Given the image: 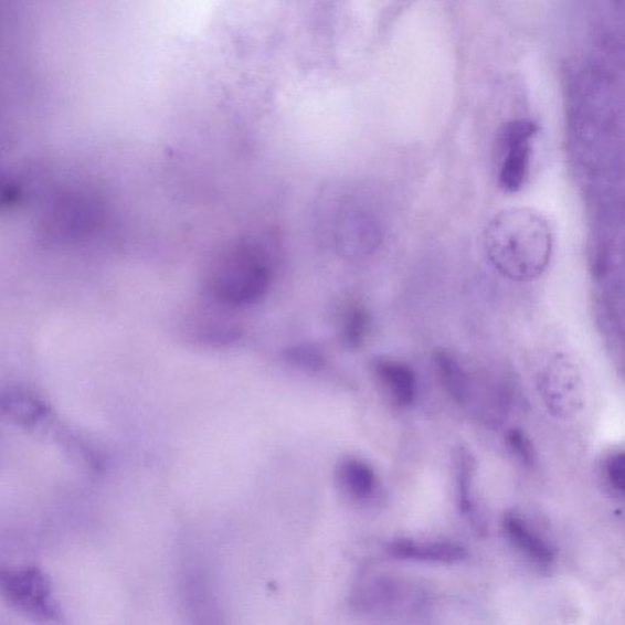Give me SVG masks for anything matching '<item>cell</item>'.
Returning <instances> with one entry per match:
<instances>
[{"label":"cell","instance_id":"1","mask_svg":"<svg viewBox=\"0 0 625 625\" xmlns=\"http://www.w3.org/2000/svg\"><path fill=\"white\" fill-rule=\"evenodd\" d=\"M486 257L508 280L527 283L547 272L553 236L545 218L529 208H509L490 219L484 231Z\"/></svg>","mask_w":625,"mask_h":625},{"label":"cell","instance_id":"2","mask_svg":"<svg viewBox=\"0 0 625 625\" xmlns=\"http://www.w3.org/2000/svg\"><path fill=\"white\" fill-rule=\"evenodd\" d=\"M273 282L272 252L256 239H245L220 251L208 269L205 287L216 304L245 308L258 304Z\"/></svg>","mask_w":625,"mask_h":625},{"label":"cell","instance_id":"3","mask_svg":"<svg viewBox=\"0 0 625 625\" xmlns=\"http://www.w3.org/2000/svg\"><path fill=\"white\" fill-rule=\"evenodd\" d=\"M0 597L25 615L41 619L60 617L47 575L36 566H4L0 569Z\"/></svg>","mask_w":625,"mask_h":625},{"label":"cell","instance_id":"4","mask_svg":"<svg viewBox=\"0 0 625 625\" xmlns=\"http://www.w3.org/2000/svg\"><path fill=\"white\" fill-rule=\"evenodd\" d=\"M537 134L538 126L528 120H515L502 127L497 145L502 158L499 183L505 192L523 189L530 168L531 142Z\"/></svg>","mask_w":625,"mask_h":625},{"label":"cell","instance_id":"5","mask_svg":"<svg viewBox=\"0 0 625 625\" xmlns=\"http://www.w3.org/2000/svg\"><path fill=\"white\" fill-rule=\"evenodd\" d=\"M388 553L396 560L457 563L467 558V550L453 541L415 542L407 539L393 540L388 543Z\"/></svg>","mask_w":625,"mask_h":625},{"label":"cell","instance_id":"6","mask_svg":"<svg viewBox=\"0 0 625 625\" xmlns=\"http://www.w3.org/2000/svg\"><path fill=\"white\" fill-rule=\"evenodd\" d=\"M0 416L19 426L33 430L50 421L49 404L34 393L22 389L0 392Z\"/></svg>","mask_w":625,"mask_h":625},{"label":"cell","instance_id":"7","mask_svg":"<svg viewBox=\"0 0 625 625\" xmlns=\"http://www.w3.org/2000/svg\"><path fill=\"white\" fill-rule=\"evenodd\" d=\"M504 529L506 536L513 545L523 552L527 558L537 564L548 566L555 559V550L549 541L543 539L539 532L532 528L523 516L511 511L504 518Z\"/></svg>","mask_w":625,"mask_h":625},{"label":"cell","instance_id":"8","mask_svg":"<svg viewBox=\"0 0 625 625\" xmlns=\"http://www.w3.org/2000/svg\"><path fill=\"white\" fill-rule=\"evenodd\" d=\"M540 383L543 399H545L551 411L555 414H565L563 400L566 398L570 401L572 396H578L579 379L574 366L563 358H555L547 367Z\"/></svg>","mask_w":625,"mask_h":625},{"label":"cell","instance_id":"9","mask_svg":"<svg viewBox=\"0 0 625 625\" xmlns=\"http://www.w3.org/2000/svg\"><path fill=\"white\" fill-rule=\"evenodd\" d=\"M374 374L391 401L400 407H409L416 398V377L413 369L399 361L380 358L373 364Z\"/></svg>","mask_w":625,"mask_h":625},{"label":"cell","instance_id":"10","mask_svg":"<svg viewBox=\"0 0 625 625\" xmlns=\"http://www.w3.org/2000/svg\"><path fill=\"white\" fill-rule=\"evenodd\" d=\"M379 241V230L374 220L366 214L347 215L339 226L338 243L349 256H363L373 251Z\"/></svg>","mask_w":625,"mask_h":625},{"label":"cell","instance_id":"11","mask_svg":"<svg viewBox=\"0 0 625 625\" xmlns=\"http://www.w3.org/2000/svg\"><path fill=\"white\" fill-rule=\"evenodd\" d=\"M99 206L96 201L84 200H66L57 205L52 213L50 227L54 235L68 236L92 226L98 216Z\"/></svg>","mask_w":625,"mask_h":625},{"label":"cell","instance_id":"12","mask_svg":"<svg viewBox=\"0 0 625 625\" xmlns=\"http://www.w3.org/2000/svg\"><path fill=\"white\" fill-rule=\"evenodd\" d=\"M337 479L342 491L354 501H367L377 490L378 478L363 459L349 457L340 462Z\"/></svg>","mask_w":625,"mask_h":625},{"label":"cell","instance_id":"13","mask_svg":"<svg viewBox=\"0 0 625 625\" xmlns=\"http://www.w3.org/2000/svg\"><path fill=\"white\" fill-rule=\"evenodd\" d=\"M457 501L463 516L470 520V525L478 534H485L484 520L478 515L473 500V478L476 472V462L466 448L458 449L457 454Z\"/></svg>","mask_w":625,"mask_h":625},{"label":"cell","instance_id":"14","mask_svg":"<svg viewBox=\"0 0 625 625\" xmlns=\"http://www.w3.org/2000/svg\"><path fill=\"white\" fill-rule=\"evenodd\" d=\"M435 366L439 381L455 402L466 404L469 400V381L456 358L447 351H437Z\"/></svg>","mask_w":625,"mask_h":625},{"label":"cell","instance_id":"15","mask_svg":"<svg viewBox=\"0 0 625 625\" xmlns=\"http://www.w3.org/2000/svg\"><path fill=\"white\" fill-rule=\"evenodd\" d=\"M285 361L305 372L317 373L327 366V356L320 347L303 343L288 347L284 352Z\"/></svg>","mask_w":625,"mask_h":625},{"label":"cell","instance_id":"16","mask_svg":"<svg viewBox=\"0 0 625 625\" xmlns=\"http://www.w3.org/2000/svg\"><path fill=\"white\" fill-rule=\"evenodd\" d=\"M369 331V317L361 307H352L346 312L342 324V339L350 349H360Z\"/></svg>","mask_w":625,"mask_h":625},{"label":"cell","instance_id":"17","mask_svg":"<svg viewBox=\"0 0 625 625\" xmlns=\"http://www.w3.org/2000/svg\"><path fill=\"white\" fill-rule=\"evenodd\" d=\"M506 443L512 453L528 468L537 465V451L523 431L512 430L506 435Z\"/></svg>","mask_w":625,"mask_h":625},{"label":"cell","instance_id":"18","mask_svg":"<svg viewBox=\"0 0 625 625\" xmlns=\"http://www.w3.org/2000/svg\"><path fill=\"white\" fill-rule=\"evenodd\" d=\"M605 477L610 488L617 495L625 491V456L619 453L612 454L605 462Z\"/></svg>","mask_w":625,"mask_h":625}]
</instances>
